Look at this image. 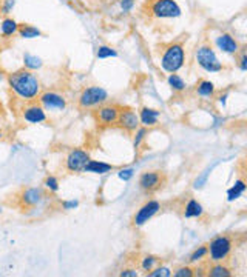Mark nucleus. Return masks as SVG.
<instances>
[{"instance_id":"41","label":"nucleus","mask_w":247,"mask_h":277,"mask_svg":"<svg viewBox=\"0 0 247 277\" xmlns=\"http://www.w3.org/2000/svg\"><path fill=\"white\" fill-rule=\"evenodd\" d=\"M0 213H2V208H0Z\"/></svg>"},{"instance_id":"3","label":"nucleus","mask_w":247,"mask_h":277,"mask_svg":"<svg viewBox=\"0 0 247 277\" xmlns=\"http://www.w3.org/2000/svg\"><path fill=\"white\" fill-rule=\"evenodd\" d=\"M108 100V92L101 86H88L80 92L79 107L80 108H95L104 105Z\"/></svg>"},{"instance_id":"5","label":"nucleus","mask_w":247,"mask_h":277,"mask_svg":"<svg viewBox=\"0 0 247 277\" xmlns=\"http://www.w3.org/2000/svg\"><path fill=\"white\" fill-rule=\"evenodd\" d=\"M232 246H233V243L229 236H218L209 243L207 254L210 256L212 262H222L229 257Z\"/></svg>"},{"instance_id":"17","label":"nucleus","mask_w":247,"mask_h":277,"mask_svg":"<svg viewBox=\"0 0 247 277\" xmlns=\"http://www.w3.org/2000/svg\"><path fill=\"white\" fill-rule=\"evenodd\" d=\"M113 169H115L113 165L104 163V162H98V160H88V163L84 168L85 172H93V174H105V172H110Z\"/></svg>"},{"instance_id":"34","label":"nucleus","mask_w":247,"mask_h":277,"mask_svg":"<svg viewBox=\"0 0 247 277\" xmlns=\"http://www.w3.org/2000/svg\"><path fill=\"white\" fill-rule=\"evenodd\" d=\"M121 277H136L138 275V271L134 268H125L119 272Z\"/></svg>"},{"instance_id":"25","label":"nucleus","mask_w":247,"mask_h":277,"mask_svg":"<svg viewBox=\"0 0 247 277\" xmlns=\"http://www.w3.org/2000/svg\"><path fill=\"white\" fill-rule=\"evenodd\" d=\"M167 82H169V85L172 86L173 91H184V89H186V82H184V79L179 77V75L175 74V72L169 75Z\"/></svg>"},{"instance_id":"1","label":"nucleus","mask_w":247,"mask_h":277,"mask_svg":"<svg viewBox=\"0 0 247 277\" xmlns=\"http://www.w3.org/2000/svg\"><path fill=\"white\" fill-rule=\"evenodd\" d=\"M8 85L14 94L24 102H34L40 94V80L37 75L24 68L8 74Z\"/></svg>"},{"instance_id":"18","label":"nucleus","mask_w":247,"mask_h":277,"mask_svg":"<svg viewBox=\"0 0 247 277\" xmlns=\"http://www.w3.org/2000/svg\"><path fill=\"white\" fill-rule=\"evenodd\" d=\"M17 30H19V23L13 17H5L2 23H0V31H2V37L5 39H10L14 34H17Z\"/></svg>"},{"instance_id":"15","label":"nucleus","mask_w":247,"mask_h":277,"mask_svg":"<svg viewBox=\"0 0 247 277\" xmlns=\"http://www.w3.org/2000/svg\"><path fill=\"white\" fill-rule=\"evenodd\" d=\"M216 45L221 51L227 53V54H236L239 46H238V42L230 36V34H221L218 39H216Z\"/></svg>"},{"instance_id":"35","label":"nucleus","mask_w":247,"mask_h":277,"mask_svg":"<svg viewBox=\"0 0 247 277\" xmlns=\"http://www.w3.org/2000/svg\"><path fill=\"white\" fill-rule=\"evenodd\" d=\"M119 177H121L122 180H130V179L133 177V169H131V168L121 169V172H119Z\"/></svg>"},{"instance_id":"23","label":"nucleus","mask_w":247,"mask_h":277,"mask_svg":"<svg viewBox=\"0 0 247 277\" xmlns=\"http://www.w3.org/2000/svg\"><path fill=\"white\" fill-rule=\"evenodd\" d=\"M207 275H210V277H230L232 272H230V269H229L226 265H222L221 262H215V265L209 269Z\"/></svg>"},{"instance_id":"26","label":"nucleus","mask_w":247,"mask_h":277,"mask_svg":"<svg viewBox=\"0 0 247 277\" xmlns=\"http://www.w3.org/2000/svg\"><path fill=\"white\" fill-rule=\"evenodd\" d=\"M158 262H159V259H158L156 256H145V257L141 260V268L148 272V271H151V269L156 266Z\"/></svg>"},{"instance_id":"19","label":"nucleus","mask_w":247,"mask_h":277,"mask_svg":"<svg viewBox=\"0 0 247 277\" xmlns=\"http://www.w3.org/2000/svg\"><path fill=\"white\" fill-rule=\"evenodd\" d=\"M203 214H204V208H203V205H201L198 200L190 199V200L187 202L186 208H184V216L190 219V217H201Z\"/></svg>"},{"instance_id":"40","label":"nucleus","mask_w":247,"mask_h":277,"mask_svg":"<svg viewBox=\"0 0 247 277\" xmlns=\"http://www.w3.org/2000/svg\"><path fill=\"white\" fill-rule=\"evenodd\" d=\"M2 136H4V134H2V133H0V137H2Z\"/></svg>"},{"instance_id":"10","label":"nucleus","mask_w":247,"mask_h":277,"mask_svg":"<svg viewBox=\"0 0 247 277\" xmlns=\"http://www.w3.org/2000/svg\"><path fill=\"white\" fill-rule=\"evenodd\" d=\"M22 119L28 123L37 125V123H43L47 122V113L45 108L40 104H34V102H27V105L22 108Z\"/></svg>"},{"instance_id":"24","label":"nucleus","mask_w":247,"mask_h":277,"mask_svg":"<svg viewBox=\"0 0 247 277\" xmlns=\"http://www.w3.org/2000/svg\"><path fill=\"white\" fill-rule=\"evenodd\" d=\"M24 65H25V68H27V69L34 71V69L42 68V60H40L37 56H33V54H25V56H24Z\"/></svg>"},{"instance_id":"30","label":"nucleus","mask_w":247,"mask_h":277,"mask_svg":"<svg viewBox=\"0 0 247 277\" xmlns=\"http://www.w3.org/2000/svg\"><path fill=\"white\" fill-rule=\"evenodd\" d=\"M116 56H118V53L110 46H99V49H98L99 59H108V57H116Z\"/></svg>"},{"instance_id":"8","label":"nucleus","mask_w":247,"mask_h":277,"mask_svg":"<svg viewBox=\"0 0 247 277\" xmlns=\"http://www.w3.org/2000/svg\"><path fill=\"white\" fill-rule=\"evenodd\" d=\"M90 160V154L84 149H73L70 151V154L66 156L65 160V168L68 172H79L84 171L85 165Z\"/></svg>"},{"instance_id":"2","label":"nucleus","mask_w":247,"mask_h":277,"mask_svg":"<svg viewBox=\"0 0 247 277\" xmlns=\"http://www.w3.org/2000/svg\"><path fill=\"white\" fill-rule=\"evenodd\" d=\"M184 60H186V54H184V48L179 43H173L170 45L162 54L161 59V66L164 71H167L170 74L179 71L184 66Z\"/></svg>"},{"instance_id":"32","label":"nucleus","mask_w":247,"mask_h":277,"mask_svg":"<svg viewBox=\"0 0 247 277\" xmlns=\"http://www.w3.org/2000/svg\"><path fill=\"white\" fill-rule=\"evenodd\" d=\"M193 271H195V269L190 268V266H181V268H178V269L173 272V275H175V277H192V275H195Z\"/></svg>"},{"instance_id":"16","label":"nucleus","mask_w":247,"mask_h":277,"mask_svg":"<svg viewBox=\"0 0 247 277\" xmlns=\"http://www.w3.org/2000/svg\"><path fill=\"white\" fill-rule=\"evenodd\" d=\"M158 117H159V111H156V110L142 107L139 111V123L145 128L154 127L158 123Z\"/></svg>"},{"instance_id":"21","label":"nucleus","mask_w":247,"mask_h":277,"mask_svg":"<svg viewBox=\"0 0 247 277\" xmlns=\"http://www.w3.org/2000/svg\"><path fill=\"white\" fill-rule=\"evenodd\" d=\"M244 191H245V182H244L242 179H239V180L235 182L233 187L227 191V200H229V202L236 200L238 197H241V196L244 194Z\"/></svg>"},{"instance_id":"9","label":"nucleus","mask_w":247,"mask_h":277,"mask_svg":"<svg viewBox=\"0 0 247 277\" xmlns=\"http://www.w3.org/2000/svg\"><path fill=\"white\" fill-rule=\"evenodd\" d=\"M161 210V204L158 200H148L145 202L139 210L138 213L133 216V226L139 228L142 225H145L150 219H153V216L158 214V211Z\"/></svg>"},{"instance_id":"4","label":"nucleus","mask_w":247,"mask_h":277,"mask_svg":"<svg viewBox=\"0 0 247 277\" xmlns=\"http://www.w3.org/2000/svg\"><path fill=\"white\" fill-rule=\"evenodd\" d=\"M150 14L156 19H173L181 16V8L175 0H151Z\"/></svg>"},{"instance_id":"29","label":"nucleus","mask_w":247,"mask_h":277,"mask_svg":"<svg viewBox=\"0 0 247 277\" xmlns=\"http://www.w3.org/2000/svg\"><path fill=\"white\" fill-rule=\"evenodd\" d=\"M206 256H207V246H206V245H203V246H199L198 249H195V251L192 253V256H190V259H189V260L193 263V262L203 260Z\"/></svg>"},{"instance_id":"37","label":"nucleus","mask_w":247,"mask_h":277,"mask_svg":"<svg viewBox=\"0 0 247 277\" xmlns=\"http://www.w3.org/2000/svg\"><path fill=\"white\" fill-rule=\"evenodd\" d=\"M239 68H241V71L247 69V56H245V53H242L241 57H239Z\"/></svg>"},{"instance_id":"33","label":"nucleus","mask_w":247,"mask_h":277,"mask_svg":"<svg viewBox=\"0 0 247 277\" xmlns=\"http://www.w3.org/2000/svg\"><path fill=\"white\" fill-rule=\"evenodd\" d=\"M13 8H14V0H4L2 7H0V13H4V14H10Z\"/></svg>"},{"instance_id":"27","label":"nucleus","mask_w":247,"mask_h":277,"mask_svg":"<svg viewBox=\"0 0 247 277\" xmlns=\"http://www.w3.org/2000/svg\"><path fill=\"white\" fill-rule=\"evenodd\" d=\"M43 187L51 193H57L59 191V180L54 175H48L43 182Z\"/></svg>"},{"instance_id":"13","label":"nucleus","mask_w":247,"mask_h":277,"mask_svg":"<svg viewBox=\"0 0 247 277\" xmlns=\"http://www.w3.org/2000/svg\"><path fill=\"white\" fill-rule=\"evenodd\" d=\"M121 108L118 105H102L96 110V120L99 127H111L116 123Z\"/></svg>"},{"instance_id":"28","label":"nucleus","mask_w":247,"mask_h":277,"mask_svg":"<svg viewBox=\"0 0 247 277\" xmlns=\"http://www.w3.org/2000/svg\"><path fill=\"white\" fill-rule=\"evenodd\" d=\"M150 277H169V275H172V272H170V268H167V266H154L150 272H147Z\"/></svg>"},{"instance_id":"39","label":"nucleus","mask_w":247,"mask_h":277,"mask_svg":"<svg viewBox=\"0 0 247 277\" xmlns=\"http://www.w3.org/2000/svg\"><path fill=\"white\" fill-rule=\"evenodd\" d=\"M0 116H4V105H2V102H0Z\"/></svg>"},{"instance_id":"36","label":"nucleus","mask_w":247,"mask_h":277,"mask_svg":"<svg viewBox=\"0 0 247 277\" xmlns=\"http://www.w3.org/2000/svg\"><path fill=\"white\" fill-rule=\"evenodd\" d=\"M134 5V0H122L121 2V8L124 10V13H128Z\"/></svg>"},{"instance_id":"12","label":"nucleus","mask_w":247,"mask_h":277,"mask_svg":"<svg viewBox=\"0 0 247 277\" xmlns=\"http://www.w3.org/2000/svg\"><path fill=\"white\" fill-rule=\"evenodd\" d=\"M43 197H45V193L42 188L30 187L20 191V194L17 196V200L22 208H33V207H37L43 200Z\"/></svg>"},{"instance_id":"6","label":"nucleus","mask_w":247,"mask_h":277,"mask_svg":"<svg viewBox=\"0 0 247 277\" xmlns=\"http://www.w3.org/2000/svg\"><path fill=\"white\" fill-rule=\"evenodd\" d=\"M164 183H166V175L162 171H145L139 175V188L147 194L159 191Z\"/></svg>"},{"instance_id":"14","label":"nucleus","mask_w":247,"mask_h":277,"mask_svg":"<svg viewBox=\"0 0 247 277\" xmlns=\"http://www.w3.org/2000/svg\"><path fill=\"white\" fill-rule=\"evenodd\" d=\"M116 125L122 130H125L127 133H134L138 128H139V116L127 108V110H121L119 111V116H118V120H116Z\"/></svg>"},{"instance_id":"38","label":"nucleus","mask_w":247,"mask_h":277,"mask_svg":"<svg viewBox=\"0 0 247 277\" xmlns=\"http://www.w3.org/2000/svg\"><path fill=\"white\" fill-rule=\"evenodd\" d=\"M62 205H63V210H73L77 207V202H74V200L73 202H63Z\"/></svg>"},{"instance_id":"20","label":"nucleus","mask_w":247,"mask_h":277,"mask_svg":"<svg viewBox=\"0 0 247 277\" xmlns=\"http://www.w3.org/2000/svg\"><path fill=\"white\" fill-rule=\"evenodd\" d=\"M17 34H19L22 39H36V37H40V36H42V31H40V30H37V28H36V27H33V25H28V23H19Z\"/></svg>"},{"instance_id":"31","label":"nucleus","mask_w":247,"mask_h":277,"mask_svg":"<svg viewBox=\"0 0 247 277\" xmlns=\"http://www.w3.org/2000/svg\"><path fill=\"white\" fill-rule=\"evenodd\" d=\"M145 134H147V128H145V127H139V128L136 130V134H134V142H133L134 149H138V148H139V145H141V142L144 140Z\"/></svg>"},{"instance_id":"22","label":"nucleus","mask_w":247,"mask_h":277,"mask_svg":"<svg viewBox=\"0 0 247 277\" xmlns=\"http://www.w3.org/2000/svg\"><path fill=\"white\" fill-rule=\"evenodd\" d=\"M196 92L203 97H212L215 94V85L210 80H199L196 85Z\"/></svg>"},{"instance_id":"7","label":"nucleus","mask_w":247,"mask_h":277,"mask_svg":"<svg viewBox=\"0 0 247 277\" xmlns=\"http://www.w3.org/2000/svg\"><path fill=\"white\" fill-rule=\"evenodd\" d=\"M196 60H198V65L203 69L209 71V72H219V71H222V63L219 62V59L216 57L215 51L209 45H204V46L198 48Z\"/></svg>"},{"instance_id":"11","label":"nucleus","mask_w":247,"mask_h":277,"mask_svg":"<svg viewBox=\"0 0 247 277\" xmlns=\"http://www.w3.org/2000/svg\"><path fill=\"white\" fill-rule=\"evenodd\" d=\"M39 104L45 108V110H50V111H62L65 110L66 107V100L63 96L57 94L54 91H45V92H40L39 94Z\"/></svg>"}]
</instances>
